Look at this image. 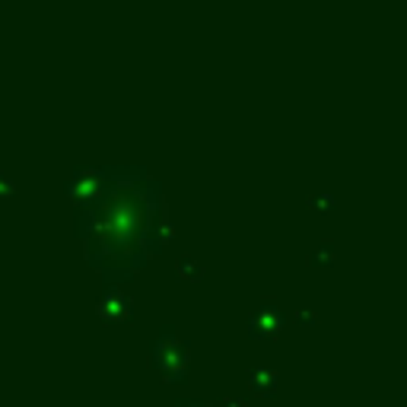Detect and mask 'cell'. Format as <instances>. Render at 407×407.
<instances>
[{
  "instance_id": "cell-1",
  "label": "cell",
  "mask_w": 407,
  "mask_h": 407,
  "mask_svg": "<svg viewBox=\"0 0 407 407\" xmlns=\"http://www.w3.org/2000/svg\"><path fill=\"white\" fill-rule=\"evenodd\" d=\"M156 194V181L131 169H99L96 179H80L77 233L92 268L105 277H131L147 261Z\"/></svg>"
}]
</instances>
